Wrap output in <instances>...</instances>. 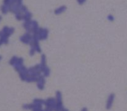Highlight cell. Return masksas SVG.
Returning <instances> with one entry per match:
<instances>
[{"label":"cell","mask_w":127,"mask_h":111,"mask_svg":"<svg viewBox=\"0 0 127 111\" xmlns=\"http://www.w3.org/2000/svg\"><path fill=\"white\" fill-rule=\"evenodd\" d=\"M62 111H69V110L67 109V108H66V107H64V109H63Z\"/></svg>","instance_id":"8fae6325"},{"label":"cell","mask_w":127,"mask_h":111,"mask_svg":"<svg viewBox=\"0 0 127 111\" xmlns=\"http://www.w3.org/2000/svg\"><path fill=\"white\" fill-rule=\"evenodd\" d=\"M17 60H18V57H13V58H12L11 60H10V64L12 65V66H14V65L16 64V63Z\"/></svg>","instance_id":"52a82bcc"},{"label":"cell","mask_w":127,"mask_h":111,"mask_svg":"<svg viewBox=\"0 0 127 111\" xmlns=\"http://www.w3.org/2000/svg\"><path fill=\"white\" fill-rule=\"evenodd\" d=\"M55 99L57 102H60V101H62V95L60 91H57L56 92V96H55Z\"/></svg>","instance_id":"277c9868"},{"label":"cell","mask_w":127,"mask_h":111,"mask_svg":"<svg viewBox=\"0 0 127 111\" xmlns=\"http://www.w3.org/2000/svg\"><path fill=\"white\" fill-rule=\"evenodd\" d=\"M66 9H67L66 6L62 5V6H60L59 8L56 9L54 13H55L56 14H60V13H63V12H65V11H66Z\"/></svg>","instance_id":"5b68a950"},{"label":"cell","mask_w":127,"mask_h":111,"mask_svg":"<svg viewBox=\"0 0 127 111\" xmlns=\"http://www.w3.org/2000/svg\"><path fill=\"white\" fill-rule=\"evenodd\" d=\"M80 111H88V108L86 107H82V108L81 109Z\"/></svg>","instance_id":"30bf717a"},{"label":"cell","mask_w":127,"mask_h":111,"mask_svg":"<svg viewBox=\"0 0 127 111\" xmlns=\"http://www.w3.org/2000/svg\"><path fill=\"white\" fill-rule=\"evenodd\" d=\"M56 104H57V101L54 98H49L45 101V104L44 105L45 106L46 110H48L50 111H53V110H54L56 107Z\"/></svg>","instance_id":"6da1fadb"},{"label":"cell","mask_w":127,"mask_h":111,"mask_svg":"<svg viewBox=\"0 0 127 111\" xmlns=\"http://www.w3.org/2000/svg\"><path fill=\"white\" fill-rule=\"evenodd\" d=\"M77 2L80 5H82V4H83L86 2V0H77Z\"/></svg>","instance_id":"9c48e42d"},{"label":"cell","mask_w":127,"mask_h":111,"mask_svg":"<svg viewBox=\"0 0 127 111\" xmlns=\"http://www.w3.org/2000/svg\"><path fill=\"white\" fill-rule=\"evenodd\" d=\"M45 101L42 99H40V98H36L33 100V103H35V104H41V105H43L45 104Z\"/></svg>","instance_id":"8992f818"},{"label":"cell","mask_w":127,"mask_h":111,"mask_svg":"<svg viewBox=\"0 0 127 111\" xmlns=\"http://www.w3.org/2000/svg\"><path fill=\"white\" fill-rule=\"evenodd\" d=\"M115 94L114 93H111L109 95L108 98L106 100V109L107 110H109L111 109L114 104V101H115Z\"/></svg>","instance_id":"7a4b0ae2"},{"label":"cell","mask_w":127,"mask_h":111,"mask_svg":"<svg viewBox=\"0 0 127 111\" xmlns=\"http://www.w3.org/2000/svg\"><path fill=\"white\" fill-rule=\"evenodd\" d=\"M45 78L43 75L39 76L37 81V86L38 89L40 90H43L44 88H45Z\"/></svg>","instance_id":"3957f363"},{"label":"cell","mask_w":127,"mask_h":111,"mask_svg":"<svg viewBox=\"0 0 127 111\" xmlns=\"http://www.w3.org/2000/svg\"><path fill=\"white\" fill-rule=\"evenodd\" d=\"M107 20H108L109 21H110V22H113L115 20V17H114L113 15L109 14V15H108V17H107Z\"/></svg>","instance_id":"ba28073f"},{"label":"cell","mask_w":127,"mask_h":111,"mask_svg":"<svg viewBox=\"0 0 127 111\" xmlns=\"http://www.w3.org/2000/svg\"><path fill=\"white\" fill-rule=\"evenodd\" d=\"M42 111H50V110H46V109H45V110H43Z\"/></svg>","instance_id":"7c38bea8"}]
</instances>
